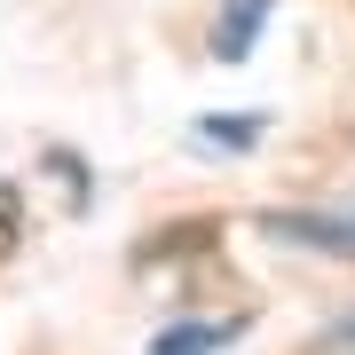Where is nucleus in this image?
I'll use <instances>...</instances> for the list:
<instances>
[{
  "instance_id": "nucleus-1",
  "label": "nucleus",
  "mask_w": 355,
  "mask_h": 355,
  "mask_svg": "<svg viewBox=\"0 0 355 355\" xmlns=\"http://www.w3.org/2000/svg\"><path fill=\"white\" fill-rule=\"evenodd\" d=\"M261 229L284 237V245H316V253L355 261V205H340V214H261Z\"/></svg>"
},
{
  "instance_id": "nucleus-6",
  "label": "nucleus",
  "mask_w": 355,
  "mask_h": 355,
  "mask_svg": "<svg viewBox=\"0 0 355 355\" xmlns=\"http://www.w3.org/2000/svg\"><path fill=\"white\" fill-rule=\"evenodd\" d=\"M16 237H24V205H16V190L0 182V261L16 253Z\"/></svg>"
},
{
  "instance_id": "nucleus-4",
  "label": "nucleus",
  "mask_w": 355,
  "mask_h": 355,
  "mask_svg": "<svg viewBox=\"0 0 355 355\" xmlns=\"http://www.w3.org/2000/svg\"><path fill=\"white\" fill-rule=\"evenodd\" d=\"M300 355H355V308H347V316H331V324H324Z\"/></svg>"
},
{
  "instance_id": "nucleus-3",
  "label": "nucleus",
  "mask_w": 355,
  "mask_h": 355,
  "mask_svg": "<svg viewBox=\"0 0 355 355\" xmlns=\"http://www.w3.org/2000/svg\"><path fill=\"white\" fill-rule=\"evenodd\" d=\"M229 340H237V324H174V331H158L150 355H214Z\"/></svg>"
},
{
  "instance_id": "nucleus-2",
  "label": "nucleus",
  "mask_w": 355,
  "mask_h": 355,
  "mask_svg": "<svg viewBox=\"0 0 355 355\" xmlns=\"http://www.w3.org/2000/svg\"><path fill=\"white\" fill-rule=\"evenodd\" d=\"M261 16H268V0H229V8H221V24H214V55H221V64L245 55V40L261 32Z\"/></svg>"
},
{
  "instance_id": "nucleus-5",
  "label": "nucleus",
  "mask_w": 355,
  "mask_h": 355,
  "mask_svg": "<svg viewBox=\"0 0 355 355\" xmlns=\"http://www.w3.org/2000/svg\"><path fill=\"white\" fill-rule=\"evenodd\" d=\"M205 142H221V150H253V142H261V119H205Z\"/></svg>"
}]
</instances>
